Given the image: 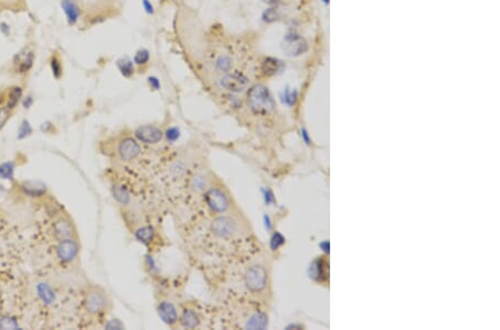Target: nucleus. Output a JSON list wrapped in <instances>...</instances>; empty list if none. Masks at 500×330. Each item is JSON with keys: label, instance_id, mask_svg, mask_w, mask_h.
<instances>
[{"label": "nucleus", "instance_id": "1", "mask_svg": "<svg viewBox=\"0 0 500 330\" xmlns=\"http://www.w3.org/2000/svg\"><path fill=\"white\" fill-rule=\"evenodd\" d=\"M201 232H204L205 245H213V249H216L213 254H222V249H225L226 256L232 257V246L243 235V224L240 217L232 212L210 215L205 223V231Z\"/></svg>", "mask_w": 500, "mask_h": 330}, {"label": "nucleus", "instance_id": "2", "mask_svg": "<svg viewBox=\"0 0 500 330\" xmlns=\"http://www.w3.org/2000/svg\"><path fill=\"white\" fill-rule=\"evenodd\" d=\"M28 296L31 297L37 311L45 320L53 311H57L62 304V291L59 287L43 276H37L30 282V288H27Z\"/></svg>", "mask_w": 500, "mask_h": 330}, {"label": "nucleus", "instance_id": "3", "mask_svg": "<svg viewBox=\"0 0 500 330\" xmlns=\"http://www.w3.org/2000/svg\"><path fill=\"white\" fill-rule=\"evenodd\" d=\"M80 318L103 320L112 309V300L99 286H89L80 295L78 303Z\"/></svg>", "mask_w": 500, "mask_h": 330}, {"label": "nucleus", "instance_id": "4", "mask_svg": "<svg viewBox=\"0 0 500 330\" xmlns=\"http://www.w3.org/2000/svg\"><path fill=\"white\" fill-rule=\"evenodd\" d=\"M203 202L210 215H222L233 212L234 202L229 190L220 182L212 180L203 194Z\"/></svg>", "mask_w": 500, "mask_h": 330}, {"label": "nucleus", "instance_id": "5", "mask_svg": "<svg viewBox=\"0 0 500 330\" xmlns=\"http://www.w3.org/2000/svg\"><path fill=\"white\" fill-rule=\"evenodd\" d=\"M80 248L78 237H73L49 244L48 253L52 254V258L58 266L66 268L78 261Z\"/></svg>", "mask_w": 500, "mask_h": 330}, {"label": "nucleus", "instance_id": "6", "mask_svg": "<svg viewBox=\"0 0 500 330\" xmlns=\"http://www.w3.org/2000/svg\"><path fill=\"white\" fill-rule=\"evenodd\" d=\"M247 105L257 116H267L275 110L276 102L270 91L262 83H256L247 90Z\"/></svg>", "mask_w": 500, "mask_h": 330}, {"label": "nucleus", "instance_id": "7", "mask_svg": "<svg viewBox=\"0 0 500 330\" xmlns=\"http://www.w3.org/2000/svg\"><path fill=\"white\" fill-rule=\"evenodd\" d=\"M242 285L250 294H260L267 287L268 273L263 265L248 267L241 278Z\"/></svg>", "mask_w": 500, "mask_h": 330}, {"label": "nucleus", "instance_id": "8", "mask_svg": "<svg viewBox=\"0 0 500 330\" xmlns=\"http://www.w3.org/2000/svg\"><path fill=\"white\" fill-rule=\"evenodd\" d=\"M205 324V310L195 303H186L179 312L178 326L184 329L201 328Z\"/></svg>", "mask_w": 500, "mask_h": 330}, {"label": "nucleus", "instance_id": "9", "mask_svg": "<svg viewBox=\"0 0 500 330\" xmlns=\"http://www.w3.org/2000/svg\"><path fill=\"white\" fill-rule=\"evenodd\" d=\"M142 148L139 141L133 137H124L118 141L116 147V154L118 160L123 164H132L139 159Z\"/></svg>", "mask_w": 500, "mask_h": 330}, {"label": "nucleus", "instance_id": "10", "mask_svg": "<svg viewBox=\"0 0 500 330\" xmlns=\"http://www.w3.org/2000/svg\"><path fill=\"white\" fill-rule=\"evenodd\" d=\"M36 60V53L30 46L24 47L12 58V68L17 75L25 76L30 73Z\"/></svg>", "mask_w": 500, "mask_h": 330}, {"label": "nucleus", "instance_id": "11", "mask_svg": "<svg viewBox=\"0 0 500 330\" xmlns=\"http://www.w3.org/2000/svg\"><path fill=\"white\" fill-rule=\"evenodd\" d=\"M249 85V79L243 73L229 72L220 78L219 86L226 91L232 94H240L247 89Z\"/></svg>", "mask_w": 500, "mask_h": 330}, {"label": "nucleus", "instance_id": "12", "mask_svg": "<svg viewBox=\"0 0 500 330\" xmlns=\"http://www.w3.org/2000/svg\"><path fill=\"white\" fill-rule=\"evenodd\" d=\"M134 137L140 144L157 145L163 138V132L159 127L154 125H145L134 130Z\"/></svg>", "mask_w": 500, "mask_h": 330}, {"label": "nucleus", "instance_id": "13", "mask_svg": "<svg viewBox=\"0 0 500 330\" xmlns=\"http://www.w3.org/2000/svg\"><path fill=\"white\" fill-rule=\"evenodd\" d=\"M283 49L287 56L298 57L307 52L308 43L302 37L296 35V33H289V35L285 37V45Z\"/></svg>", "mask_w": 500, "mask_h": 330}, {"label": "nucleus", "instance_id": "14", "mask_svg": "<svg viewBox=\"0 0 500 330\" xmlns=\"http://www.w3.org/2000/svg\"><path fill=\"white\" fill-rule=\"evenodd\" d=\"M158 315L160 317L161 320L169 327L175 328L176 326H178V319H179V311L177 308L172 303L168 302V300H162L158 304L157 307Z\"/></svg>", "mask_w": 500, "mask_h": 330}, {"label": "nucleus", "instance_id": "15", "mask_svg": "<svg viewBox=\"0 0 500 330\" xmlns=\"http://www.w3.org/2000/svg\"><path fill=\"white\" fill-rule=\"evenodd\" d=\"M308 275L313 280L317 282L326 281L329 277V265L323 257H318L310 264Z\"/></svg>", "mask_w": 500, "mask_h": 330}, {"label": "nucleus", "instance_id": "16", "mask_svg": "<svg viewBox=\"0 0 500 330\" xmlns=\"http://www.w3.org/2000/svg\"><path fill=\"white\" fill-rule=\"evenodd\" d=\"M23 194L29 198H43L47 194V188L39 181H24L20 185Z\"/></svg>", "mask_w": 500, "mask_h": 330}, {"label": "nucleus", "instance_id": "17", "mask_svg": "<svg viewBox=\"0 0 500 330\" xmlns=\"http://www.w3.org/2000/svg\"><path fill=\"white\" fill-rule=\"evenodd\" d=\"M61 9L65 12L66 19L70 26H74L78 23L80 18L81 11L80 8L76 3L74 0H61Z\"/></svg>", "mask_w": 500, "mask_h": 330}, {"label": "nucleus", "instance_id": "18", "mask_svg": "<svg viewBox=\"0 0 500 330\" xmlns=\"http://www.w3.org/2000/svg\"><path fill=\"white\" fill-rule=\"evenodd\" d=\"M24 98V89L20 86H12L7 91L5 105L8 109L14 111Z\"/></svg>", "mask_w": 500, "mask_h": 330}, {"label": "nucleus", "instance_id": "19", "mask_svg": "<svg viewBox=\"0 0 500 330\" xmlns=\"http://www.w3.org/2000/svg\"><path fill=\"white\" fill-rule=\"evenodd\" d=\"M281 68H283V62L279 59H277V58L274 57H267L263 60L260 70H262L263 76L271 77L275 76L276 74H278Z\"/></svg>", "mask_w": 500, "mask_h": 330}, {"label": "nucleus", "instance_id": "20", "mask_svg": "<svg viewBox=\"0 0 500 330\" xmlns=\"http://www.w3.org/2000/svg\"><path fill=\"white\" fill-rule=\"evenodd\" d=\"M134 237L137 238L138 241L142 242L144 245H149L155 238V229L153 226H141L134 231Z\"/></svg>", "mask_w": 500, "mask_h": 330}, {"label": "nucleus", "instance_id": "21", "mask_svg": "<svg viewBox=\"0 0 500 330\" xmlns=\"http://www.w3.org/2000/svg\"><path fill=\"white\" fill-rule=\"evenodd\" d=\"M116 65L117 68L119 70V73L123 75L125 78H132L134 75V64L128 57L120 58V59L117 60Z\"/></svg>", "mask_w": 500, "mask_h": 330}, {"label": "nucleus", "instance_id": "22", "mask_svg": "<svg viewBox=\"0 0 500 330\" xmlns=\"http://www.w3.org/2000/svg\"><path fill=\"white\" fill-rule=\"evenodd\" d=\"M215 67H216L217 72L220 73V74H227V73L232 72V69H233V59L229 56H227V55L220 56L216 60Z\"/></svg>", "mask_w": 500, "mask_h": 330}, {"label": "nucleus", "instance_id": "23", "mask_svg": "<svg viewBox=\"0 0 500 330\" xmlns=\"http://www.w3.org/2000/svg\"><path fill=\"white\" fill-rule=\"evenodd\" d=\"M49 65H50V69H52L53 76L56 79H60L62 74H64V67H62V65H61L60 58L57 55H53L52 58H50Z\"/></svg>", "mask_w": 500, "mask_h": 330}, {"label": "nucleus", "instance_id": "24", "mask_svg": "<svg viewBox=\"0 0 500 330\" xmlns=\"http://www.w3.org/2000/svg\"><path fill=\"white\" fill-rule=\"evenodd\" d=\"M150 60V52L149 50H147L145 48H141L139 50H137L136 53H134L133 56V64L138 66V67H142V66H146L147 64H148Z\"/></svg>", "mask_w": 500, "mask_h": 330}, {"label": "nucleus", "instance_id": "25", "mask_svg": "<svg viewBox=\"0 0 500 330\" xmlns=\"http://www.w3.org/2000/svg\"><path fill=\"white\" fill-rule=\"evenodd\" d=\"M15 176V164L14 162H3L0 165V178L5 180H12Z\"/></svg>", "mask_w": 500, "mask_h": 330}, {"label": "nucleus", "instance_id": "26", "mask_svg": "<svg viewBox=\"0 0 500 330\" xmlns=\"http://www.w3.org/2000/svg\"><path fill=\"white\" fill-rule=\"evenodd\" d=\"M281 100H283V102L285 103V105L287 106H293L297 102L298 99V91L296 89H289L288 87L286 88L283 94H281Z\"/></svg>", "mask_w": 500, "mask_h": 330}, {"label": "nucleus", "instance_id": "27", "mask_svg": "<svg viewBox=\"0 0 500 330\" xmlns=\"http://www.w3.org/2000/svg\"><path fill=\"white\" fill-rule=\"evenodd\" d=\"M262 18H263V22L267 23V24L275 23V22H277V20L280 19L279 9L277 8V6H272L270 8H268V9L263 11Z\"/></svg>", "mask_w": 500, "mask_h": 330}, {"label": "nucleus", "instance_id": "28", "mask_svg": "<svg viewBox=\"0 0 500 330\" xmlns=\"http://www.w3.org/2000/svg\"><path fill=\"white\" fill-rule=\"evenodd\" d=\"M32 132L31 125L28 120L25 119L22 124H20V127L18 129V138L19 139H25L28 136H30Z\"/></svg>", "mask_w": 500, "mask_h": 330}, {"label": "nucleus", "instance_id": "29", "mask_svg": "<svg viewBox=\"0 0 500 330\" xmlns=\"http://www.w3.org/2000/svg\"><path fill=\"white\" fill-rule=\"evenodd\" d=\"M12 115V111L8 109L6 106L0 107V130H2L5 126L7 125L8 121L10 120Z\"/></svg>", "mask_w": 500, "mask_h": 330}, {"label": "nucleus", "instance_id": "30", "mask_svg": "<svg viewBox=\"0 0 500 330\" xmlns=\"http://www.w3.org/2000/svg\"><path fill=\"white\" fill-rule=\"evenodd\" d=\"M285 244V238L279 232H275L274 236L271 237L270 240V248L272 250H277L279 247H281Z\"/></svg>", "mask_w": 500, "mask_h": 330}, {"label": "nucleus", "instance_id": "31", "mask_svg": "<svg viewBox=\"0 0 500 330\" xmlns=\"http://www.w3.org/2000/svg\"><path fill=\"white\" fill-rule=\"evenodd\" d=\"M141 3H142V8H144L147 14L148 15L154 14L155 8H154V5L151 3L150 0H141Z\"/></svg>", "mask_w": 500, "mask_h": 330}, {"label": "nucleus", "instance_id": "32", "mask_svg": "<svg viewBox=\"0 0 500 330\" xmlns=\"http://www.w3.org/2000/svg\"><path fill=\"white\" fill-rule=\"evenodd\" d=\"M148 83L150 86L151 89L154 90H159L160 89V81H159V79L157 77L155 76H151L148 78Z\"/></svg>", "mask_w": 500, "mask_h": 330}, {"label": "nucleus", "instance_id": "33", "mask_svg": "<svg viewBox=\"0 0 500 330\" xmlns=\"http://www.w3.org/2000/svg\"><path fill=\"white\" fill-rule=\"evenodd\" d=\"M20 0H0V6L5 8L15 7L19 3Z\"/></svg>", "mask_w": 500, "mask_h": 330}, {"label": "nucleus", "instance_id": "34", "mask_svg": "<svg viewBox=\"0 0 500 330\" xmlns=\"http://www.w3.org/2000/svg\"><path fill=\"white\" fill-rule=\"evenodd\" d=\"M22 105L24 106V108H26V109H29V108L33 105V98L31 96H26V97H24L22 100Z\"/></svg>", "mask_w": 500, "mask_h": 330}, {"label": "nucleus", "instance_id": "35", "mask_svg": "<svg viewBox=\"0 0 500 330\" xmlns=\"http://www.w3.org/2000/svg\"><path fill=\"white\" fill-rule=\"evenodd\" d=\"M0 32H1L3 36H9L10 35V26H9V25H8L5 22L0 23Z\"/></svg>", "mask_w": 500, "mask_h": 330}, {"label": "nucleus", "instance_id": "36", "mask_svg": "<svg viewBox=\"0 0 500 330\" xmlns=\"http://www.w3.org/2000/svg\"><path fill=\"white\" fill-rule=\"evenodd\" d=\"M301 138H302V140H304V143H305L307 146H310V145H312V139H310L309 133H308V131L306 130L305 128H301Z\"/></svg>", "mask_w": 500, "mask_h": 330}, {"label": "nucleus", "instance_id": "37", "mask_svg": "<svg viewBox=\"0 0 500 330\" xmlns=\"http://www.w3.org/2000/svg\"><path fill=\"white\" fill-rule=\"evenodd\" d=\"M319 247H320V248L322 249V252H323V253L329 254V252H330V244H329V241H328V240L322 241L321 244L319 245Z\"/></svg>", "mask_w": 500, "mask_h": 330}, {"label": "nucleus", "instance_id": "38", "mask_svg": "<svg viewBox=\"0 0 500 330\" xmlns=\"http://www.w3.org/2000/svg\"><path fill=\"white\" fill-rule=\"evenodd\" d=\"M264 199H266V203H269L270 202H272V200H274V197H272V194L269 190L264 191Z\"/></svg>", "mask_w": 500, "mask_h": 330}, {"label": "nucleus", "instance_id": "39", "mask_svg": "<svg viewBox=\"0 0 500 330\" xmlns=\"http://www.w3.org/2000/svg\"><path fill=\"white\" fill-rule=\"evenodd\" d=\"M263 1L270 6H278V3H280L281 0H263Z\"/></svg>", "mask_w": 500, "mask_h": 330}, {"label": "nucleus", "instance_id": "40", "mask_svg": "<svg viewBox=\"0 0 500 330\" xmlns=\"http://www.w3.org/2000/svg\"><path fill=\"white\" fill-rule=\"evenodd\" d=\"M264 221H266L267 229H270L271 228V224H270V220H269V217L268 216H264Z\"/></svg>", "mask_w": 500, "mask_h": 330}, {"label": "nucleus", "instance_id": "41", "mask_svg": "<svg viewBox=\"0 0 500 330\" xmlns=\"http://www.w3.org/2000/svg\"><path fill=\"white\" fill-rule=\"evenodd\" d=\"M322 1H323V2H325V3H326V5H328V3H329V0H322Z\"/></svg>", "mask_w": 500, "mask_h": 330}]
</instances>
